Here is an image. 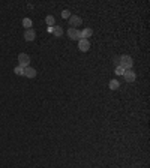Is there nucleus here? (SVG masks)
Listing matches in <instances>:
<instances>
[{
	"label": "nucleus",
	"instance_id": "f257e3e1",
	"mask_svg": "<svg viewBox=\"0 0 150 168\" xmlns=\"http://www.w3.org/2000/svg\"><path fill=\"white\" fill-rule=\"evenodd\" d=\"M132 65H134L132 57H129V56H120V57H119V66H120L122 69L129 71V69H132Z\"/></svg>",
	"mask_w": 150,
	"mask_h": 168
},
{
	"label": "nucleus",
	"instance_id": "f03ea898",
	"mask_svg": "<svg viewBox=\"0 0 150 168\" xmlns=\"http://www.w3.org/2000/svg\"><path fill=\"white\" fill-rule=\"evenodd\" d=\"M29 65H30V57H29V54L21 53V54L18 56V66H21V68H27Z\"/></svg>",
	"mask_w": 150,
	"mask_h": 168
},
{
	"label": "nucleus",
	"instance_id": "7ed1b4c3",
	"mask_svg": "<svg viewBox=\"0 0 150 168\" xmlns=\"http://www.w3.org/2000/svg\"><path fill=\"white\" fill-rule=\"evenodd\" d=\"M68 35H69V38L72 39V41H80L81 39V32L78 30V29H69L68 30Z\"/></svg>",
	"mask_w": 150,
	"mask_h": 168
},
{
	"label": "nucleus",
	"instance_id": "20e7f679",
	"mask_svg": "<svg viewBox=\"0 0 150 168\" xmlns=\"http://www.w3.org/2000/svg\"><path fill=\"white\" fill-rule=\"evenodd\" d=\"M78 48H80L81 53L89 51V48H90V41H89V39H80V41H78Z\"/></svg>",
	"mask_w": 150,
	"mask_h": 168
},
{
	"label": "nucleus",
	"instance_id": "39448f33",
	"mask_svg": "<svg viewBox=\"0 0 150 168\" xmlns=\"http://www.w3.org/2000/svg\"><path fill=\"white\" fill-rule=\"evenodd\" d=\"M81 23H83V21H81V17H78V15H71V17H69V24H71L72 29H77Z\"/></svg>",
	"mask_w": 150,
	"mask_h": 168
},
{
	"label": "nucleus",
	"instance_id": "423d86ee",
	"mask_svg": "<svg viewBox=\"0 0 150 168\" xmlns=\"http://www.w3.org/2000/svg\"><path fill=\"white\" fill-rule=\"evenodd\" d=\"M123 77H125V80H126L128 83H134V81H135V78H137V75H135V72H134L132 69H129V71H125Z\"/></svg>",
	"mask_w": 150,
	"mask_h": 168
},
{
	"label": "nucleus",
	"instance_id": "0eeeda50",
	"mask_svg": "<svg viewBox=\"0 0 150 168\" xmlns=\"http://www.w3.org/2000/svg\"><path fill=\"white\" fill-rule=\"evenodd\" d=\"M35 38H36V33H35L33 29H29V30L24 32V39H26V41L32 42V41H35Z\"/></svg>",
	"mask_w": 150,
	"mask_h": 168
},
{
	"label": "nucleus",
	"instance_id": "6e6552de",
	"mask_svg": "<svg viewBox=\"0 0 150 168\" xmlns=\"http://www.w3.org/2000/svg\"><path fill=\"white\" fill-rule=\"evenodd\" d=\"M24 77H27V78H35V77H36V71H35L33 68L27 66V68H24Z\"/></svg>",
	"mask_w": 150,
	"mask_h": 168
},
{
	"label": "nucleus",
	"instance_id": "1a4fd4ad",
	"mask_svg": "<svg viewBox=\"0 0 150 168\" xmlns=\"http://www.w3.org/2000/svg\"><path fill=\"white\" fill-rule=\"evenodd\" d=\"M92 35H93V30L90 27H86V29L81 30V39H89Z\"/></svg>",
	"mask_w": 150,
	"mask_h": 168
},
{
	"label": "nucleus",
	"instance_id": "9d476101",
	"mask_svg": "<svg viewBox=\"0 0 150 168\" xmlns=\"http://www.w3.org/2000/svg\"><path fill=\"white\" fill-rule=\"evenodd\" d=\"M53 35L57 36V38H60V36L63 35V29H62L60 26H54V27H53Z\"/></svg>",
	"mask_w": 150,
	"mask_h": 168
},
{
	"label": "nucleus",
	"instance_id": "9b49d317",
	"mask_svg": "<svg viewBox=\"0 0 150 168\" xmlns=\"http://www.w3.org/2000/svg\"><path fill=\"white\" fill-rule=\"evenodd\" d=\"M108 86H110V89H111V90H117V89L120 87V83H119L117 80H111Z\"/></svg>",
	"mask_w": 150,
	"mask_h": 168
},
{
	"label": "nucleus",
	"instance_id": "f8f14e48",
	"mask_svg": "<svg viewBox=\"0 0 150 168\" xmlns=\"http://www.w3.org/2000/svg\"><path fill=\"white\" fill-rule=\"evenodd\" d=\"M45 23L48 24V27H54V17L53 15H47V18H45Z\"/></svg>",
	"mask_w": 150,
	"mask_h": 168
},
{
	"label": "nucleus",
	"instance_id": "ddd939ff",
	"mask_svg": "<svg viewBox=\"0 0 150 168\" xmlns=\"http://www.w3.org/2000/svg\"><path fill=\"white\" fill-rule=\"evenodd\" d=\"M32 24H33V23H32V20H30V18H24V20H23V26L26 27V30L32 29Z\"/></svg>",
	"mask_w": 150,
	"mask_h": 168
},
{
	"label": "nucleus",
	"instance_id": "4468645a",
	"mask_svg": "<svg viewBox=\"0 0 150 168\" xmlns=\"http://www.w3.org/2000/svg\"><path fill=\"white\" fill-rule=\"evenodd\" d=\"M14 72H15L17 75H24V68H21V66H17V68L14 69Z\"/></svg>",
	"mask_w": 150,
	"mask_h": 168
},
{
	"label": "nucleus",
	"instance_id": "2eb2a0df",
	"mask_svg": "<svg viewBox=\"0 0 150 168\" xmlns=\"http://www.w3.org/2000/svg\"><path fill=\"white\" fill-rule=\"evenodd\" d=\"M116 74L117 75H123L125 74V69H122L120 66H116Z\"/></svg>",
	"mask_w": 150,
	"mask_h": 168
},
{
	"label": "nucleus",
	"instance_id": "dca6fc26",
	"mask_svg": "<svg viewBox=\"0 0 150 168\" xmlns=\"http://www.w3.org/2000/svg\"><path fill=\"white\" fill-rule=\"evenodd\" d=\"M62 17H63V18H65V20H68V18H69V17H71V15H69V11H68V9H65V11H63V12H62Z\"/></svg>",
	"mask_w": 150,
	"mask_h": 168
}]
</instances>
